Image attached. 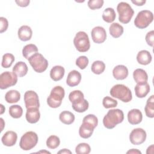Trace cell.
<instances>
[{
  "label": "cell",
  "instance_id": "6da1fadb",
  "mask_svg": "<svg viewBox=\"0 0 154 154\" xmlns=\"http://www.w3.org/2000/svg\"><path fill=\"white\" fill-rule=\"evenodd\" d=\"M124 120L123 112L120 109H112L108 111L103 119V124L107 129H112Z\"/></svg>",
  "mask_w": 154,
  "mask_h": 154
},
{
  "label": "cell",
  "instance_id": "7a4b0ae2",
  "mask_svg": "<svg viewBox=\"0 0 154 154\" xmlns=\"http://www.w3.org/2000/svg\"><path fill=\"white\" fill-rule=\"evenodd\" d=\"M109 93L112 97L117 98L123 102H129L132 99L131 90L123 84L114 85L111 88Z\"/></svg>",
  "mask_w": 154,
  "mask_h": 154
},
{
  "label": "cell",
  "instance_id": "3957f363",
  "mask_svg": "<svg viewBox=\"0 0 154 154\" xmlns=\"http://www.w3.org/2000/svg\"><path fill=\"white\" fill-rule=\"evenodd\" d=\"M64 89L60 85L54 87L51 91L50 95L47 98V103L49 106L53 108L59 107L64 97Z\"/></svg>",
  "mask_w": 154,
  "mask_h": 154
},
{
  "label": "cell",
  "instance_id": "277c9868",
  "mask_svg": "<svg viewBox=\"0 0 154 154\" xmlns=\"http://www.w3.org/2000/svg\"><path fill=\"white\" fill-rule=\"evenodd\" d=\"M117 10L119 13V20L123 23H129L134 16V11L131 6L125 2L118 4Z\"/></svg>",
  "mask_w": 154,
  "mask_h": 154
},
{
  "label": "cell",
  "instance_id": "5b68a950",
  "mask_svg": "<svg viewBox=\"0 0 154 154\" xmlns=\"http://www.w3.org/2000/svg\"><path fill=\"white\" fill-rule=\"evenodd\" d=\"M28 60L34 70L37 73L45 72L48 67V60L42 54L38 52L32 55Z\"/></svg>",
  "mask_w": 154,
  "mask_h": 154
},
{
  "label": "cell",
  "instance_id": "8992f818",
  "mask_svg": "<svg viewBox=\"0 0 154 154\" xmlns=\"http://www.w3.org/2000/svg\"><path fill=\"white\" fill-rule=\"evenodd\" d=\"M37 142V134L33 131H28L22 136L19 142V146L23 150H29L36 146Z\"/></svg>",
  "mask_w": 154,
  "mask_h": 154
},
{
  "label": "cell",
  "instance_id": "52a82bcc",
  "mask_svg": "<svg viewBox=\"0 0 154 154\" xmlns=\"http://www.w3.org/2000/svg\"><path fill=\"white\" fill-rule=\"evenodd\" d=\"M153 20V13L149 10H142L138 13L134 20V25L140 29L147 28Z\"/></svg>",
  "mask_w": 154,
  "mask_h": 154
},
{
  "label": "cell",
  "instance_id": "ba28073f",
  "mask_svg": "<svg viewBox=\"0 0 154 154\" xmlns=\"http://www.w3.org/2000/svg\"><path fill=\"white\" fill-rule=\"evenodd\" d=\"M73 43L76 49L81 52H85L90 48L88 36L84 31H79L76 34L73 39Z\"/></svg>",
  "mask_w": 154,
  "mask_h": 154
},
{
  "label": "cell",
  "instance_id": "9c48e42d",
  "mask_svg": "<svg viewBox=\"0 0 154 154\" xmlns=\"http://www.w3.org/2000/svg\"><path fill=\"white\" fill-rule=\"evenodd\" d=\"M17 82V76L14 72L6 71L0 75V88L2 90L16 85Z\"/></svg>",
  "mask_w": 154,
  "mask_h": 154
},
{
  "label": "cell",
  "instance_id": "30bf717a",
  "mask_svg": "<svg viewBox=\"0 0 154 154\" xmlns=\"http://www.w3.org/2000/svg\"><path fill=\"white\" fill-rule=\"evenodd\" d=\"M23 98L25 105L26 109L31 108H39V99L38 94L35 91L32 90L26 91L24 94Z\"/></svg>",
  "mask_w": 154,
  "mask_h": 154
},
{
  "label": "cell",
  "instance_id": "8fae6325",
  "mask_svg": "<svg viewBox=\"0 0 154 154\" xmlns=\"http://www.w3.org/2000/svg\"><path fill=\"white\" fill-rule=\"evenodd\" d=\"M147 134L146 131L142 128L134 129L129 135L131 143L134 145H140L143 143L146 139Z\"/></svg>",
  "mask_w": 154,
  "mask_h": 154
},
{
  "label": "cell",
  "instance_id": "7c38bea8",
  "mask_svg": "<svg viewBox=\"0 0 154 154\" xmlns=\"http://www.w3.org/2000/svg\"><path fill=\"white\" fill-rule=\"evenodd\" d=\"M93 41L97 44L103 43L106 38V32L104 28L97 26L93 28L91 32Z\"/></svg>",
  "mask_w": 154,
  "mask_h": 154
},
{
  "label": "cell",
  "instance_id": "4fadbf2b",
  "mask_svg": "<svg viewBox=\"0 0 154 154\" xmlns=\"http://www.w3.org/2000/svg\"><path fill=\"white\" fill-rule=\"evenodd\" d=\"M81 81V73L76 70H73L70 71L66 79V84L69 87H75L78 85Z\"/></svg>",
  "mask_w": 154,
  "mask_h": 154
},
{
  "label": "cell",
  "instance_id": "5bb4252c",
  "mask_svg": "<svg viewBox=\"0 0 154 154\" xmlns=\"http://www.w3.org/2000/svg\"><path fill=\"white\" fill-rule=\"evenodd\" d=\"M17 139V134L12 131H8L6 132L1 138L2 143L4 145L10 147L14 146Z\"/></svg>",
  "mask_w": 154,
  "mask_h": 154
},
{
  "label": "cell",
  "instance_id": "9a60e30c",
  "mask_svg": "<svg viewBox=\"0 0 154 154\" xmlns=\"http://www.w3.org/2000/svg\"><path fill=\"white\" fill-rule=\"evenodd\" d=\"M143 119L142 112L138 109H132L128 113V120L131 125H138Z\"/></svg>",
  "mask_w": 154,
  "mask_h": 154
},
{
  "label": "cell",
  "instance_id": "2e32d148",
  "mask_svg": "<svg viewBox=\"0 0 154 154\" xmlns=\"http://www.w3.org/2000/svg\"><path fill=\"white\" fill-rule=\"evenodd\" d=\"M112 75L117 80H123L128 75V69L124 65H117L112 70Z\"/></svg>",
  "mask_w": 154,
  "mask_h": 154
},
{
  "label": "cell",
  "instance_id": "e0dca14e",
  "mask_svg": "<svg viewBox=\"0 0 154 154\" xmlns=\"http://www.w3.org/2000/svg\"><path fill=\"white\" fill-rule=\"evenodd\" d=\"M135 93L137 97H145L150 91V85L147 82L137 83L135 87Z\"/></svg>",
  "mask_w": 154,
  "mask_h": 154
},
{
  "label": "cell",
  "instance_id": "ac0fdd59",
  "mask_svg": "<svg viewBox=\"0 0 154 154\" xmlns=\"http://www.w3.org/2000/svg\"><path fill=\"white\" fill-rule=\"evenodd\" d=\"M26 119L29 123H35L40 118V113L37 108H28L26 112Z\"/></svg>",
  "mask_w": 154,
  "mask_h": 154
},
{
  "label": "cell",
  "instance_id": "d6986e66",
  "mask_svg": "<svg viewBox=\"0 0 154 154\" xmlns=\"http://www.w3.org/2000/svg\"><path fill=\"white\" fill-rule=\"evenodd\" d=\"M19 38L23 41H28L31 38L32 31L30 26L28 25H23L19 28L17 32Z\"/></svg>",
  "mask_w": 154,
  "mask_h": 154
},
{
  "label": "cell",
  "instance_id": "ffe728a7",
  "mask_svg": "<svg viewBox=\"0 0 154 154\" xmlns=\"http://www.w3.org/2000/svg\"><path fill=\"white\" fill-rule=\"evenodd\" d=\"M65 73L64 68L61 66H55L50 71V77L54 81L61 80Z\"/></svg>",
  "mask_w": 154,
  "mask_h": 154
},
{
  "label": "cell",
  "instance_id": "44dd1931",
  "mask_svg": "<svg viewBox=\"0 0 154 154\" xmlns=\"http://www.w3.org/2000/svg\"><path fill=\"white\" fill-rule=\"evenodd\" d=\"M152 57L150 53L146 50H142L138 52L137 55L138 63L142 65H147L152 61Z\"/></svg>",
  "mask_w": 154,
  "mask_h": 154
},
{
  "label": "cell",
  "instance_id": "7402d4cb",
  "mask_svg": "<svg viewBox=\"0 0 154 154\" xmlns=\"http://www.w3.org/2000/svg\"><path fill=\"white\" fill-rule=\"evenodd\" d=\"M28 66L23 61H18L13 67V72L19 77L25 76L28 72Z\"/></svg>",
  "mask_w": 154,
  "mask_h": 154
},
{
  "label": "cell",
  "instance_id": "603a6c76",
  "mask_svg": "<svg viewBox=\"0 0 154 154\" xmlns=\"http://www.w3.org/2000/svg\"><path fill=\"white\" fill-rule=\"evenodd\" d=\"M133 78L137 83L147 82L148 75L146 72L142 69H137L133 72Z\"/></svg>",
  "mask_w": 154,
  "mask_h": 154
},
{
  "label": "cell",
  "instance_id": "cb8c5ba5",
  "mask_svg": "<svg viewBox=\"0 0 154 154\" xmlns=\"http://www.w3.org/2000/svg\"><path fill=\"white\" fill-rule=\"evenodd\" d=\"M20 98V93L16 90H11L7 91L5 95V99L7 103H14L19 101Z\"/></svg>",
  "mask_w": 154,
  "mask_h": 154
},
{
  "label": "cell",
  "instance_id": "d4e9b609",
  "mask_svg": "<svg viewBox=\"0 0 154 154\" xmlns=\"http://www.w3.org/2000/svg\"><path fill=\"white\" fill-rule=\"evenodd\" d=\"M109 34L114 38L120 37L123 33V27L118 23H112L109 28Z\"/></svg>",
  "mask_w": 154,
  "mask_h": 154
},
{
  "label": "cell",
  "instance_id": "484cf974",
  "mask_svg": "<svg viewBox=\"0 0 154 154\" xmlns=\"http://www.w3.org/2000/svg\"><path fill=\"white\" fill-rule=\"evenodd\" d=\"M74 114L68 111H64L60 114L59 119L65 125H70L75 121Z\"/></svg>",
  "mask_w": 154,
  "mask_h": 154
},
{
  "label": "cell",
  "instance_id": "4316f807",
  "mask_svg": "<svg viewBox=\"0 0 154 154\" xmlns=\"http://www.w3.org/2000/svg\"><path fill=\"white\" fill-rule=\"evenodd\" d=\"M82 124L94 129L98 125V119L94 114H88L84 117Z\"/></svg>",
  "mask_w": 154,
  "mask_h": 154
},
{
  "label": "cell",
  "instance_id": "83f0119b",
  "mask_svg": "<svg viewBox=\"0 0 154 154\" xmlns=\"http://www.w3.org/2000/svg\"><path fill=\"white\" fill-rule=\"evenodd\" d=\"M38 52L37 47L34 44L25 45L22 49V55L26 59L28 60L32 55Z\"/></svg>",
  "mask_w": 154,
  "mask_h": 154
},
{
  "label": "cell",
  "instance_id": "f1b7e54d",
  "mask_svg": "<svg viewBox=\"0 0 154 154\" xmlns=\"http://www.w3.org/2000/svg\"><path fill=\"white\" fill-rule=\"evenodd\" d=\"M145 113L147 117L149 118L154 117V96L152 95L147 100L144 108Z\"/></svg>",
  "mask_w": 154,
  "mask_h": 154
},
{
  "label": "cell",
  "instance_id": "f546056e",
  "mask_svg": "<svg viewBox=\"0 0 154 154\" xmlns=\"http://www.w3.org/2000/svg\"><path fill=\"white\" fill-rule=\"evenodd\" d=\"M116 17V14L114 10L112 8H105L102 13L103 20L107 23L112 22Z\"/></svg>",
  "mask_w": 154,
  "mask_h": 154
},
{
  "label": "cell",
  "instance_id": "4dcf8cb0",
  "mask_svg": "<svg viewBox=\"0 0 154 154\" xmlns=\"http://www.w3.org/2000/svg\"><path fill=\"white\" fill-rule=\"evenodd\" d=\"M69 99L72 103H76L82 101L84 99V96L81 91L74 90L70 93Z\"/></svg>",
  "mask_w": 154,
  "mask_h": 154
},
{
  "label": "cell",
  "instance_id": "1f68e13d",
  "mask_svg": "<svg viewBox=\"0 0 154 154\" xmlns=\"http://www.w3.org/2000/svg\"><path fill=\"white\" fill-rule=\"evenodd\" d=\"M105 69V64L102 61H95L93 63L91 70L93 73L96 75H100L102 73Z\"/></svg>",
  "mask_w": 154,
  "mask_h": 154
},
{
  "label": "cell",
  "instance_id": "d6a6232c",
  "mask_svg": "<svg viewBox=\"0 0 154 154\" xmlns=\"http://www.w3.org/2000/svg\"><path fill=\"white\" fill-rule=\"evenodd\" d=\"M72 106L74 111L78 112H84L88 109L89 103L86 99H84L82 101L78 103H72Z\"/></svg>",
  "mask_w": 154,
  "mask_h": 154
},
{
  "label": "cell",
  "instance_id": "836d02e7",
  "mask_svg": "<svg viewBox=\"0 0 154 154\" xmlns=\"http://www.w3.org/2000/svg\"><path fill=\"white\" fill-rule=\"evenodd\" d=\"M23 114V109L19 105H13L9 108V114L14 119L20 118Z\"/></svg>",
  "mask_w": 154,
  "mask_h": 154
},
{
  "label": "cell",
  "instance_id": "e575fe53",
  "mask_svg": "<svg viewBox=\"0 0 154 154\" xmlns=\"http://www.w3.org/2000/svg\"><path fill=\"white\" fill-rule=\"evenodd\" d=\"M93 131V129L82 123L79 129V134L81 138L87 139L92 135Z\"/></svg>",
  "mask_w": 154,
  "mask_h": 154
},
{
  "label": "cell",
  "instance_id": "d590c367",
  "mask_svg": "<svg viewBox=\"0 0 154 154\" xmlns=\"http://www.w3.org/2000/svg\"><path fill=\"white\" fill-rule=\"evenodd\" d=\"M14 60L15 58L13 54L10 53L5 54L2 56V60L1 63L2 67L4 68H9L14 61Z\"/></svg>",
  "mask_w": 154,
  "mask_h": 154
},
{
  "label": "cell",
  "instance_id": "8d00e7d4",
  "mask_svg": "<svg viewBox=\"0 0 154 154\" xmlns=\"http://www.w3.org/2000/svg\"><path fill=\"white\" fill-rule=\"evenodd\" d=\"M60 144V140L58 137L56 135H51L46 140V146L51 149H55L59 146Z\"/></svg>",
  "mask_w": 154,
  "mask_h": 154
},
{
  "label": "cell",
  "instance_id": "74e56055",
  "mask_svg": "<svg viewBox=\"0 0 154 154\" xmlns=\"http://www.w3.org/2000/svg\"><path fill=\"white\" fill-rule=\"evenodd\" d=\"M90 151V146L88 144L85 143H79L75 148V152L77 154H88Z\"/></svg>",
  "mask_w": 154,
  "mask_h": 154
},
{
  "label": "cell",
  "instance_id": "f35d334b",
  "mask_svg": "<svg viewBox=\"0 0 154 154\" xmlns=\"http://www.w3.org/2000/svg\"><path fill=\"white\" fill-rule=\"evenodd\" d=\"M117 101L111 97L106 96L103 99L102 104L104 108H114L117 105Z\"/></svg>",
  "mask_w": 154,
  "mask_h": 154
},
{
  "label": "cell",
  "instance_id": "ab89813d",
  "mask_svg": "<svg viewBox=\"0 0 154 154\" xmlns=\"http://www.w3.org/2000/svg\"><path fill=\"white\" fill-rule=\"evenodd\" d=\"M88 59L86 56H80L76 60V65L81 69H84L88 64Z\"/></svg>",
  "mask_w": 154,
  "mask_h": 154
},
{
  "label": "cell",
  "instance_id": "60d3db41",
  "mask_svg": "<svg viewBox=\"0 0 154 154\" xmlns=\"http://www.w3.org/2000/svg\"><path fill=\"white\" fill-rule=\"evenodd\" d=\"M104 1L103 0H89L87 2L88 7L91 10H96L100 8Z\"/></svg>",
  "mask_w": 154,
  "mask_h": 154
},
{
  "label": "cell",
  "instance_id": "b9f144b4",
  "mask_svg": "<svg viewBox=\"0 0 154 154\" xmlns=\"http://www.w3.org/2000/svg\"><path fill=\"white\" fill-rule=\"evenodd\" d=\"M145 38L147 45L153 47L154 44V31L152 30L148 32L146 35Z\"/></svg>",
  "mask_w": 154,
  "mask_h": 154
},
{
  "label": "cell",
  "instance_id": "7bdbcfd3",
  "mask_svg": "<svg viewBox=\"0 0 154 154\" xmlns=\"http://www.w3.org/2000/svg\"><path fill=\"white\" fill-rule=\"evenodd\" d=\"M0 21H1V28H0V32L2 33L5 32L8 26V22L6 18L4 17H0Z\"/></svg>",
  "mask_w": 154,
  "mask_h": 154
},
{
  "label": "cell",
  "instance_id": "ee69618b",
  "mask_svg": "<svg viewBox=\"0 0 154 154\" xmlns=\"http://www.w3.org/2000/svg\"><path fill=\"white\" fill-rule=\"evenodd\" d=\"M16 3L20 7H27L29 4V0H22V1H15Z\"/></svg>",
  "mask_w": 154,
  "mask_h": 154
},
{
  "label": "cell",
  "instance_id": "f6af8a7d",
  "mask_svg": "<svg viewBox=\"0 0 154 154\" xmlns=\"http://www.w3.org/2000/svg\"><path fill=\"white\" fill-rule=\"evenodd\" d=\"M131 2L133 4H134L135 5H137V6H142L146 3L145 0H140V1L139 0H135V1H132Z\"/></svg>",
  "mask_w": 154,
  "mask_h": 154
},
{
  "label": "cell",
  "instance_id": "bcb514c9",
  "mask_svg": "<svg viewBox=\"0 0 154 154\" xmlns=\"http://www.w3.org/2000/svg\"><path fill=\"white\" fill-rule=\"evenodd\" d=\"M126 153H135H135H136V154L139 153V154H141V152L140 150H138V149H132L128 150V151L126 152Z\"/></svg>",
  "mask_w": 154,
  "mask_h": 154
},
{
  "label": "cell",
  "instance_id": "7dc6e473",
  "mask_svg": "<svg viewBox=\"0 0 154 154\" xmlns=\"http://www.w3.org/2000/svg\"><path fill=\"white\" fill-rule=\"evenodd\" d=\"M58 153H72L71 151H70L69 150L67 149H63V150H60L59 152H58Z\"/></svg>",
  "mask_w": 154,
  "mask_h": 154
},
{
  "label": "cell",
  "instance_id": "c3c4849f",
  "mask_svg": "<svg viewBox=\"0 0 154 154\" xmlns=\"http://www.w3.org/2000/svg\"><path fill=\"white\" fill-rule=\"evenodd\" d=\"M0 120H1V125H2V127H1V131H3V128H4V125L3 124L4 123V120H3V119L2 118H1L0 119Z\"/></svg>",
  "mask_w": 154,
  "mask_h": 154
},
{
  "label": "cell",
  "instance_id": "681fc988",
  "mask_svg": "<svg viewBox=\"0 0 154 154\" xmlns=\"http://www.w3.org/2000/svg\"><path fill=\"white\" fill-rule=\"evenodd\" d=\"M1 114H3V112H4L5 109H2V108H3V105H2V104H1Z\"/></svg>",
  "mask_w": 154,
  "mask_h": 154
},
{
  "label": "cell",
  "instance_id": "f907efd6",
  "mask_svg": "<svg viewBox=\"0 0 154 154\" xmlns=\"http://www.w3.org/2000/svg\"><path fill=\"white\" fill-rule=\"evenodd\" d=\"M51 153V152H48V151H46V150H44V151H43V150H42V151H40V152H38V153Z\"/></svg>",
  "mask_w": 154,
  "mask_h": 154
}]
</instances>
